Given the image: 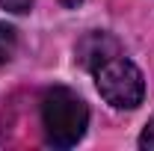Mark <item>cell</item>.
<instances>
[{
    "instance_id": "obj_3",
    "label": "cell",
    "mask_w": 154,
    "mask_h": 151,
    "mask_svg": "<svg viewBox=\"0 0 154 151\" xmlns=\"http://www.w3.org/2000/svg\"><path fill=\"white\" fill-rule=\"evenodd\" d=\"M116 54H125V51H122V42L116 36H110V33H104V30L86 33V36L77 42V48H74L77 65H83L86 71H92L95 65H101L104 59L116 57Z\"/></svg>"
},
{
    "instance_id": "obj_5",
    "label": "cell",
    "mask_w": 154,
    "mask_h": 151,
    "mask_svg": "<svg viewBox=\"0 0 154 151\" xmlns=\"http://www.w3.org/2000/svg\"><path fill=\"white\" fill-rule=\"evenodd\" d=\"M139 148H148V151H154V116L148 119L145 131L139 133Z\"/></svg>"
},
{
    "instance_id": "obj_4",
    "label": "cell",
    "mask_w": 154,
    "mask_h": 151,
    "mask_svg": "<svg viewBox=\"0 0 154 151\" xmlns=\"http://www.w3.org/2000/svg\"><path fill=\"white\" fill-rule=\"evenodd\" d=\"M15 48H18V36L12 27L0 24V65H6L9 59L15 57Z\"/></svg>"
},
{
    "instance_id": "obj_7",
    "label": "cell",
    "mask_w": 154,
    "mask_h": 151,
    "mask_svg": "<svg viewBox=\"0 0 154 151\" xmlns=\"http://www.w3.org/2000/svg\"><path fill=\"white\" fill-rule=\"evenodd\" d=\"M59 3H62V6H68V9H77L83 0H59Z\"/></svg>"
},
{
    "instance_id": "obj_6",
    "label": "cell",
    "mask_w": 154,
    "mask_h": 151,
    "mask_svg": "<svg viewBox=\"0 0 154 151\" xmlns=\"http://www.w3.org/2000/svg\"><path fill=\"white\" fill-rule=\"evenodd\" d=\"M0 6L9 9V12H15V15H21V12H30L33 0H0Z\"/></svg>"
},
{
    "instance_id": "obj_1",
    "label": "cell",
    "mask_w": 154,
    "mask_h": 151,
    "mask_svg": "<svg viewBox=\"0 0 154 151\" xmlns=\"http://www.w3.org/2000/svg\"><path fill=\"white\" fill-rule=\"evenodd\" d=\"M42 128L45 139L54 148H71L83 139L89 128V107L68 86H51L42 95Z\"/></svg>"
},
{
    "instance_id": "obj_2",
    "label": "cell",
    "mask_w": 154,
    "mask_h": 151,
    "mask_svg": "<svg viewBox=\"0 0 154 151\" xmlns=\"http://www.w3.org/2000/svg\"><path fill=\"white\" fill-rule=\"evenodd\" d=\"M101 98L116 110H136L145 98V77L125 54L104 59L92 68Z\"/></svg>"
}]
</instances>
